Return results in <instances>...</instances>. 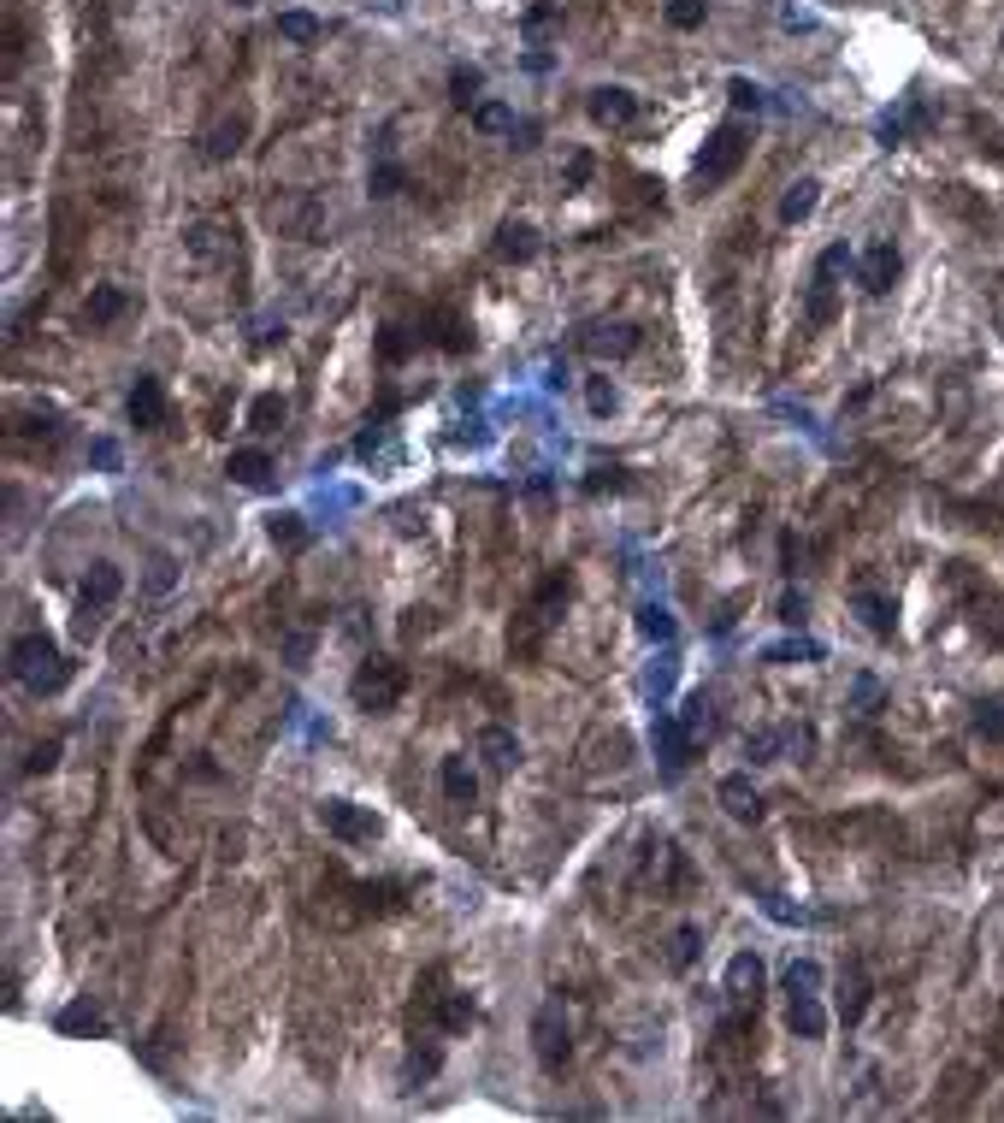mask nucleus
<instances>
[{
	"label": "nucleus",
	"instance_id": "f257e3e1",
	"mask_svg": "<svg viewBox=\"0 0 1004 1123\" xmlns=\"http://www.w3.org/2000/svg\"><path fill=\"white\" fill-rule=\"evenodd\" d=\"M562 603H567V574H550V580L538 586V597L508 621V657H514V662H538L544 639H550V627L562 621Z\"/></svg>",
	"mask_w": 1004,
	"mask_h": 1123
},
{
	"label": "nucleus",
	"instance_id": "f03ea898",
	"mask_svg": "<svg viewBox=\"0 0 1004 1123\" xmlns=\"http://www.w3.org/2000/svg\"><path fill=\"white\" fill-rule=\"evenodd\" d=\"M6 668H12V680H18L24 692H36V698H54L65 680H71V662L60 657V645H54L48 633H24V639H12Z\"/></svg>",
	"mask_w": 1004,
	"mask_h": 1123
},
{
	"label": "nucleus",
	"instance_id": "7ed1b4c3",
	"mask_svg": "<svg viewBox=\"0 0 1004 1123\" xmlns=\"http://www.w3.org/2000/svg\"><path fill=\"white\" fill-rule=\"evenodd\" d=\"M402 692H408V668L396 657H367L355 668V680H349V698H355V710H367V716H390V710L402 704Z\"/></svg>",
	"mask_w": 1004,
	"mask_h": 1123
},
{
	"label": "nucleus",
	"instance_id": "20e7f679",
	"mask_svg": "<svg viewBox=\"0 0 1004 1123\" xmlns=\"http://www.w3.org/2000/svg\"><path fill=\"white\" fill-rule=\"evenodd\" d=\"M745 154H751V131L739 125V119H727V125H715V136L703 142V154H697V190H715V184H727L739 166H745Z\"/></svg>",
	"mask_w": 1004,
	"mask_h": 1123
},
{
	"label": "nucleus",
	"instance_id": "39448f33",
	"mask_svg": "<svg viewBox=\"0 0 1004 1123\" xmlns=\"http://www.w3.org/2000/svg\"><path fill=\"white\" fill-rule=\"evenodd\" d=\"M314 917L325 928H355V923H367V893H361V881H349V875H325L319 881V893H314Z\"/></svg>",
	"mask_w": 1004,
	"mask_h": 1123
},
{
	"label": "nucleus",
	"instance_id": "423d86ee",
	"mask_svg": "<svg viewBox=\"0 0 1004 1123\" xmlns=\"http://www.w3.org/2000/svg\"><path fill=\"white\" fill-rule=\"evenodd\" d=\"M845 272H851V249H845V243L821 249L816 278H810V326H827V320L839 314V278H845Z\"/></svg>",
	"mask_w": 1004,
	"mask_h": 1123
},
{
	"label": "nucleus",
	"instance_id": "0eeeda50",
	"mask_svg": "<svg viewBox=\"0 0 1004 1123\" xmlns=\"http://www.w3.org/2000/svg\"><path fill=\"white\" fill-rule=\"evenodd\" d=\"M319 822H325V834L343 840V846H367V840H378V816L367 810V804H355V798H325V804H319Z\"/></svg>",
	"mask_w": 1004,
	"mask_h": 1123
},
{
	"label": "nucleus",
	"instance_id": "6e6552de",
	"mask_svg": "<svg viewBox=\"0 0 1004 1123\" xmlns=\"http://www.w3.org/2000/svg\"><path fill=\"white\" fill-rule=\"evenodd\" d=\"M532 1053H538V1064H544L550 1076H562V1070H567V1058H573V1035H567L562 1005H544V1011L532 1017Z\"/></svg>",
	"mask_w": 1004,
	"mask_h": 1123
},
{
	"label": "nucleus",
	"instance_id": "1a4fd4ad",
	"mask_svg": "<svg viewBox=\"0 0 1004 1123\" xmlns=\"http://www.w3.org/2000/svg\"><path fill=\"white\" fill-rule=\"evenodd\" d=\"M184 249H189V261H201V266H225L237 255V231L225 219H201V225L184 231Z\"/></svg>",
	"mask_w": 1004,
	"mask_h": 1123
},
{
	"label": "nucleus",
	"instance_id": "9d476101",
	"mask_svg": "<svg viewBox=\"0 0 1004 1123\" xmlns=\"http://www.w3.org/2000/svg\"><path fill=\"white\" fill-rule=\"evenodd\" d=\"M125 408H130V426H136V432H160V426H166V391H160V379H154V373H136Z\"/></svg>",
	"mask_w": 1004,
	"mask_h": 1123
},
{
	"label": "nucleus",
	"instance_id": "9b49d317",
	"mask_svg": "<svg viewBox=\"0 0 1004 1123\" xmlns=\"http://www.w3.org/2000/svg\"><path fill=\"white\" fill-rule=\"evenodd\" d=\"M585 107H591V119H597L603 131H627L632 119H638V95H632V89H615V83H609V89H591Z\"/></svg>",
	"mask_w": 1004,
	"mask_h": 1123
},
{
	"label": "nucleus",
	"instance_id": "f8f14e48",
	"mask_svg": "<svg viewBox=\"0 0 1004 1123\" xmlns=\"http://www.w3.org/2000/svg\"><path fill=\"white\" fill-rule=\"evenodd\" d=\"M898 243H869V255H863V266H857V284L869 290V296H886L892 284H898Z\"/></svg>",
	"mask_w": 1004,
	"mask_h": 1123
},
{
	"label": "nucleus",
	"instance_id": "ddd939ff",
	"mask_svg": "<svg viewBox=\"0 0 1004 1123\" xmlns=\"http://www.w3.org/2000/svg\"><path fill=\"white\" fill-rule=\"evenodd\" d=\"M762 958L756 952H739L733 964H727V999L739 1005V1011H756V999H762Z\"/></svg>",
	"mask_w": 1004,
	"mask_h": 1123
},
{
	"label": "nucleus",
	"instance_id": "4468645a",
	"mask_svg": "<svg viewBox=\"0 0 1004 1123\" xmlns=\"http://www.w3.org/2000/svg\"><path fill=\"white\" fill-rule=\"evenodd\" d=\"M656 757H662V769H686L691 763V751H697V739L686 733V722L680 716H656Z\"/></svg>",
	"mask_w": 1004,
	"mask_h": 1123
},
{
	"label": "nucleus",
	"instance_id": "2eb2a0df",
	"mask_svg": "<svg viewBox=\"0 0 1004 1123\" xmlns=\"http://www.w3.org/2000/svg\"><path fill=\"white\" fill-rule=\"evenodd\" d=\"M579 343H585V355H597V361H627L632 349H638V326H621V320H615V326H591Z\"/></svg>",
	"mask_w": 1004,
	"mask_h": 1123
},
{
	"label": "nucleus",
	"instance_id": "dca6fc26",
	"mask_svg": "<svg viewBox=\"0 0 1004 1123\" xmlns=\"http://www.w3.org/2000/svg\"><path fill=\"white\" fill-rule=\"evenodd\" d=\"M119 592H125V574H119L113 562H89V574H83V586H77V597H83V615L107 609Z\"/></svg>",
	"mask_w": 1004,
	"mask_h": 1123
},
{
	"label": "nucleus",
	"instance_id": "f3484780",
	"mask_svg": "<svg viewBox=\"0 0 1004 1123\" xmlns=\"http://www.w3.org/2000/svg\"><path fill=\"white\" fill-rule=\"evenodd\" d=\"M851 609L863 615V627H869L875 639H892V633H898V603H892L886 592H869V586H857V592H851Z\"/></svg>",
	"mask_w": 1004,
	"mask_h": 1123
},
{
	"label": "nucleus",
	"instance_id": "a211bd4d",
	"mask_svg": "<svg viewBox=\"0 0 1004 1123\" xmlns=\"http://www.w3.org/2000/svg\"><path fill=\"white\" fill-rule=\"evenodd\" d=\"M786 1029H792L798 1041H821V1035H827V1011H821L816 993H792V1005H786Z\"/></svg>",
	"mask_w": 1004,
	"mask_h": 1123
},
{
	"label": "nucleus",
	"instance_id": "6ab92c4d",
	"mask_svg": "<svg viewBox=\"0 0 1004 1123\" xmlns=\"http://www.w3.org/2000/svg\"><path fill=\"white\" fill-rule=\"evenodd\" d=\"M715 798H721V810H727L733 822H756V816H762V793L751 787V775H727Z\"/></svg>",
	"mask_w": 1004,
	"mask_h": 1123
},
{
	"label": "nucleus",
	"instance_id": "aec40b11",
	"mask_svg": "<svg viewBox=\"0 0 1004 1123\" xmlns=\"http://www.w3.org/2000/svg\"><path fill=\"white\" fill-rule=\"evenodd\" d=\"M243 136H249V113H231V119H219L213 131L201 136V154H207V160H231V154L243 148Z\"/></svg>",
	"mask_w": 1004,
	"mask_h": 1123
},
{
	"label": "nucleus",
	"instance_id": "412c9836",
	"mask_svg": "<svg viewBox=\"0 0 1004 1123\" xmlns=\"http://www.w3.org/2000/svg\"><path fill=\"white\" fill-rule=\"evenodd\" d=\"M491 249H497V261H514V266H526V261H532V255H538V231H532L526 219H508V225H502V231H497V243H491Z\"/></svg>",
	"mask_w": 1004,
	"mask_h": 1123
},
{
	"label": "nucleus",
	"instance_id": "4be33fe9",
	"mask_svg": "<svg viewBox=\"0 0 1004 1123\" xmlns=\"http://www.w3.org/2000/svg\"><path fill=\"white\" fill-rule=\"evenodd\" d=\"M125 308H130V296L119 284H95V290L83 296V320H89V326H113Z\"/></svg>",
	"mask_w": 1004,
	"mask_h": 1123
},
{
	"label": "nucleus",
	"instance_id": "5701e85b",
	"mask_svg": "<svg viewBox=\"0 0 1004 1123\" xmlns=\"http://www.w3.org/2000/svg\"><path fill=\"white\" fill-rule=\"evenodd\" d=\"M426 1029H438V1035H467V1029H473V999H467V993H443Z\"/></svg>",
	"mask_w": 1004,
	"mask_h": 1123
},
{
	"label": "nucleus",
	"instance_id": "b1692460",
	"mask_svg": "<svg viewBox=\"0 0 1004 1123\" xmlns=\"http://www.w3.org/2000/svg\"><path fill=\"white\" fill-rule=\"evenodd\" d=\"M438 781H443V798H449V804H473V798H479V775H473L467 757H443Z\"/></svg>",
	"mask_w": 1004,
	"mask_h": 1123
},
{
	"label": "nucleus",
	"instance_id": "393cba45",
	"mask_svg": "<svg viewBox=\"0 0 1004 1123\" xmlns=\"http://www.w3.org/2000/svg\"><path fill=\"white\" fill-rule=\"evenodd\" d=\"M479 757H485L491 769H514V763H520V739H514L508 727H485V733H479Z\"/></svg>",
	"mask_w": 1004,
	"mask_h": 1123
},
{
	"label": "nucleus",
	"instance_id": "a878e982",
	"mask_svg": "<svg viewBox=\"0 0 1004 1123\" xmlns=\"http://www.w3.org/2000/svg\"><path fill=\"white\" fill-rule=\"evenodd\" d=\"M816 196H821L816 178H798V184L786 190V201H780V225H804V219L816 213Z\"/></svg>",
	"mask_w": 1004,
	"mask_h": 1123
},
{
	"label": "nucleus",
	"instance_id": "bb28decb",
	"mask_svg": "<svg viewBox=\"0 0 1004 1123\" xmlns=\"http://www.w3.org/2000/svg\"><path fill=\"white\" fill-rule=\"evenodd\" d=\"M225 473H231L237 485H266V479H272V456H266V450H231Z\"/></svg>",
	"mask_w": 1004,
	"mask_h": 1123
},
{
	"label": "nucleus",
	"instance_id": "cd10ccee",
	"mask_svg": "<svg viewBox=\"0 0 1004 1123\" xmlns=\"http://www.w3.org/2000/svg\"><path fill=\"white\" fill-rule=\"evenodd\" d=\"M284 414H290V402L278 397V391L254 397L249 402V432H260V438H266V432H278V426H284Z\"/></svg>",
	"mask_w": 1004,
	"mask_h": 1123
},
{
	"label": "nucleus",
	"instance_id": "c85d7f7f",
	"mask_svg": "<svg viewBox=\"0 0 1004 1123\" xmlns=\"http://www.w3.org/2000/svg\"><path fill=\"white\" fill-rule=\"evenodd\" d=\"M272 219H278V225H290L296 237H319V207H314V201H290V207H278V201H272Z\"/></svg>",
	"mask_w": 1004,
	"mask_h": 1123
},
{
	"label": "nucleus",
	"instance_id": "c756f323",
	"mask_svg": "<svg viewBox=\"0 0 1004 1123\" xmlns=\"http://www.w3.org/2000/svg\"><path fill=\"white\" fill-rule=\"evenodd\" d=\"M308 538H314V532H308V521H302V515H272V544H278L284 556L308 550Z\"/></svg>",
	"mask_w": 1004,
	"mask_h": 1123
},
{
	"label": "nucleus",
	"instance_id": "7c9ffc66",
	"mask_svg": "<svg viewBox=\"0 0 1004 1123\" xmlns=\"http://www.w3.org/2000/svg\"><path fill=\"white\" fill-rule=\"evenodd\" d=\"M408 349H420V331H402V326H384V331H378V361H384V367L408 361Z\"/></svg>",
	"mask_w": 1004,
	"mask_h": 1123
},
{
	"label": "nucleus",
	"instance_id": "2f4dec72",
	"mask_svg": "<svg viewBox=\"0 0 1004 1123\" xmlns=\"http://www.w3.org/2000/svg\"><path fill=\"white\" fill-rule=\"evenodd\" d=\"M278 36L308 48V42H319V36H325V24H319L314 12H278Z\"/></svg>",
	"mask_w": 1004,
	"mask_h": 1123
},
{
	"label": "nucleus",
	"instance_id": "473e14b6",
	"mask_svg": "<svg viewBox=\"0 0 1004 1123\" xmlns=\"http://www.w3.org/2000/svg\"><path fill=\"white\" fill-rule=\"evenodd\" d=\"M869 1011V976L863 970H845V993H839V1017L845 1023H857Z\"/></svg>",
	"mask_w": 1004,
	"mask_h": 1123
},
{
	"label": "nucleus",
	"instance_id": "72a5a7b5",
	"mask_svg": "<svg viewBox=\"0 0 1004 1123\" xmlns=\"http://www.w3.org/2000/svg\"><path fill=\"white\" fill-rule=\"evenodd\" d=\"M60 1029H65V1035H107V1017H101L95 1005H65Z\"/></svg>",
	"mask_w": 1004,
	"mask_h": 1123
},
{
	"label": "nucleus",
	"instance_id": "f704fd0d",
	"mask_svg": "<svg viewBox=\"0 0 1004 1123\" xmlns=\"http://www.w3.org/2000/svg\"><path fill=\"white\" fill-rule=\"evenodd\" d=\"M697 946H703V934L691 923H680L668 934V964H674V970H691V964H697Z\"/></svg>",
	"mask_w": 1004,
	"mask_h": 1123
},
{
	"label": "nucleus",
	"instance_id": "c9c22d12",
	"mask_svg": "<svg viewBox=\"0 0 1004 1123\" xmlns=\"http://www.w3.org/2000/svg\"><path fill=\"white\" fill-rule=\"evenodd\" d=\"M821 982H827V970L816 958H792L786 964V993H821Z\"/></svg>",
	"mask_w": 1004,
	"mask_h": 1123
},
{
	"label": "nucleus",
	"instance_id": "e433bc0d",
	"mask_svg": "<svg viewBox=\"0 0 1004 1123\" xmlns=\"http://www.w3.org/2000/svg\"><path fill=\"white\" fill-rule=\"evenodd\" d=\"M638 633H644L650 645H668V639H674V615H668L662 603H644V609H638Z\"/></svg>",
	"mask_w": 1004,
	"mask_h": 1123
},
{
	"label": "nucleus",
	"instance_id": "4c0bfd02",
	"mask_svg": "<svg viewBox=\"0 0 1004 1123\" xmlns=\"http://www.w3.org/2000/svg\"><path fill=\"white\" fill-rule=\"evenodd\" d=\"M479 89H485V71H479V66H455V71H449V95H455L461 107L479 101Z\"/></svg>",
	"mask_w": 1004,
	"mask_h": 1123
},
{
	"label": "nucleus",
	"instance_id": "58836bf2",
	"mask_svg": "<svg viewBox=\"0 0 1004 1123\" xmlns=\"http://www.w3.org/2000/svg\"><path fill=\"white\" fill-rule=\"evenodd\" d=\"M975 733L981 739H1004V698H981L975 704Z\"/></svg>",
	"mask_w": 1004,
	"mask_h": 1123
},
{
	"label": "nucleus",
	"instance_id": "ea45409f",
	"mask_svg": "<svg viewBox=\"0 0 1004 1123\" xmlns=\"http://www.w3.org/2000/svg\"><path fill=\"white\" fill-rule=\"evenodd\" d=\"M762 657H768V662H816L821 645H816V639H786V645H768Z\"/></svg>",
	"mask_w": 1004,
	"mask_h": 1123
},
{
	"label": "nucleus",
	"instance_id": "a19ab883",
	"mask_svg": "<svg viewBox=\"0 0 1004 1123\" xmlns=\"http://www.w3.org/2000/svg\"><path fill=\"white\" fill-rule=\"evenodd\" d=\"M367 184H373V196H402V190H408V172H402V166H390V160H378Z\"/></svg>",
	"mask_w": 1004,
	"mask_h": 1123
},
{
	"label": "nucleus",
	"instance_id": "79ce46f5",
	"mask_svg": "<svg viewBox=\"0 0 1004 1123\" xmlns=\"http://www.w3.org/2000/svg\"><path fill=\"white\" fill-rule=\"evenodd\" d=\"M473 125H479V131H514V113H508L502 101H479V107H473Z\"/></svg>",
	"mask_w": 1004,
	"mask_h": 1123
},
{
	"label": "nucleus",
	"instance_id": "37998d69",
	"mask_svg": "<svg viewBox=\"0 0 1004 1123\" xmlns=\"http://www.w3.org/2000/svg\"><path fill=\"white\" fill-rule=\"evenodd\" d=\"M680 722H686V733H691V739H709V698H703V692H697V698H686Z\"/></svg>",
	"mask_w": 1004,
	"mask_h": 1123
},
{
	"label": "nucleus",
	"instance_id": "c03bdc74",
	"mask_svg": "<svg viewBox=\"0 0 1004 1123\" xmlns=\"http://www.w3.org/2000/svg\"><path fill=\"white\" fill-rule=\"evenodd\" d=\"M703 12H709L703 0H668V24H674V30H697Z\"/></svg>",
	"mask_w": 1004,
	"mask_h": 1123
},
{
	"label": "nucleus",
	"instance_id": "a18cd8bd",
	"mask_svg": "<svg viewBox=\"0 0 1004 1123\" xmlns=\"http://www.w3.org/2000/svg\"><path fill=\"white\" fill-rule=\"evenodd\" d=\"M54 763H60V739H42V745L24 757V775H48Z\"/></svg>",
	"mask_w": 1004,
	"mask_h": 1123
},
{
	"label": "nucleus",
	"instance_id": "49530a36",
	"mask_svg": "<svg viewBox=\"0 0 1004 1123\" xmlns=\"http://www.w3.org/2000/svg\"><path fill=\"white\" fill-rule=\"evenodd\" d=\"M18 60H24V30H18V18L6 12V60H0V71L12 77V71H18Z\"/></svg>",
	"mask_w": 1004,
	"mask_h": 1123
},
{
	"label": "nucleus",
	"instance_id": "de8ad7c7",
	"mask_svg": "<svg viewBox=\"0 0 1004 1123\" xmlns=\"http://www.w3.org/2000/svg\"><path fill=\"white\" fill-rule=\"evenodd\" d=\"M556 24H562V12H556L550 0H538V6L526 12V36H544V30H556Z\"/></svg>",
	"mask_w": 1004,
	"mask_h": 1123
},
{
	"label": "nucleus",
	"instance_id": "09e8293b",
	"mask_svg": "<svg viewBox=\"0 0 1004 1123\" xmlns=\"http://www.w3.org/2000/svg\"><path fill=\"white\" fill-rule=\"evenodd\" d=\"M432 337H438L443 349H467V326H461V320H449V314H438V331H432Z\"/></svg>",
	"mask_w": 1004,
	"mask_h": 1123
},
{
	"label": "nucleus",
	"instance_id": "8fccbe9b",
	"mask_svg": "<svg viewBox=\"0 0 1004 1123\" xmlns=\"http://www.w3.org/2000/svg\"><path fill=\"white\" fill-rule=\"evenodd\" d=\"M585 402H591V414H609V408H615V385H609V379H591V385H585Z\"/></svg>",
	"mask_w": 1004,
	"mask_h": 1123
},
{
	"label": "nucleus",
	"instance_id": "3c124183",
	"mask_svg": "<svg viewBox=\"0 0 1004 1123\" xmlns=\"http://www.w3.org/2000/svg\"><path fill=\"white\" fill-rule=\"evenodd\" d=\"M432 1070H438V1047H414V1053H408V1076H414V1082H426Z\"/></svg>",
	"mask_w": 1004,
	"mask_h": 1123
},
{
	"label": "nucleus",
	"instance_id": "603ef678",
	"mask_svg": "<svg viewBox=\"0 0 1004 1123\" xmlns=\"http://www.w3.org/2000/svg\"><path fill=\"white\" fill-rule=\"evenodd\" d=\"M172 580H178V574H172V556H154V562H148V592H172Z\"/></svg>",
	"mask_w": 1004,
	"mask_h": 1123
},
{
	"label": "nucleus",
	"instance_id": "864d4df0",
	"mask_svg": "<svg viewBox=\"0 0 1004 1123\" xmlns=\"http://www.w3.org/2000/svg\"><path fill=\"white\" fill-rule=\"evenodd\" d=\"M804 615H810L804 592H786V597H780V621H786V627H804Z\"/></svg>",
	"mask_w": 1004,
	"mask_h": 1123
},
{
	"label": "nucleus",
	"instance_id": "5fc2aeb1",
	"mask_svg": "<svg viewBox=\"0 0 1004 1123\" xmlns=\"http://www.w3.org/2000/svg\"><path fill=\"white\" fill-rule=\"evenodd\" d=\"M727 95H733V107H751V113L762 107V89H756V83H745V77H733V83H727Z\"/></svg>",
	"mask_w": 1004,
	"mask_h": 1123
},
{
	"label": "nucleus",
	"instance_id": "6e6d98bb",
	"mask_svg": "<svg viewBox=\"0 0 1004 1123\" xmlns=\"http://www.w3.org/2000/svg\"><path fill=\"white\" fill-rule=\"evenodd\" d=\"M745 751H751V763H774L780 739H774V733H751V739H745Z\"/></svg>",
	"mask_w": 1004,
	"mask_h": 1123
},
{
	"label": "nucleus",
	"instance_id": "4d7b16f0",
	"mask_svg": "<svg viewBox=\"0 0 1004 1123\" xmlns=\"http://www.w3.org/2000/svg\"><path fill=\"white\" fill-rule=\"evenodd\" d=\"M591 184V154H573L567 160V190H585Z\"/></svg>",
	"mask_w": 1004,
	"mask_h": 1123
},
{
	"label": "nucleus",
	"instance_id": "13d9d810",
	"mask_svg": "<svg viewBox=\"0 0 1004 1123\" xmlns=\"http://www.w3.org/2000/svg\"><path fill=\"white\" fill-rule=\"evenodd\" d=\"M621 485V467H591V479H585V491L597 497V491H615Z\"/></svg>",
	"mask_w": 1004,
	"mask_h": 1123
},
{
	"label": "nucleus",
	"instance_id": "bf43d9fd",
	"mask_svg": "<svg viewBox=\"0 0 1004 1123\" xmlns=\"http://www.w3.org/2000/svg\"><path fill=\"white\" fill-rule=\"evenodd\" d=\"M999 42H1004V36H999Z\"/></svg>",
	"mask_w": 1004,
	"mask_h": 1123
}]
</instances>
